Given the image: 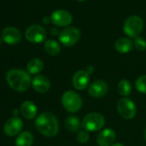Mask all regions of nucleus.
<instances>
[{
  "label": "nucleus",
  "instance_id": "obj_12",
  "mask_svg": "<svg viewBox=\"0 0 146 146\" xmlns=\"http://www.w3.org/2000/svg\"><path fill=\"white\" fill-rule=\"evenodd\" d=\"M3 40L10 45H15L21 41L22 34L21 32L14 27H7L2 31Z\"/></svg>",
  "mask_w": 146,
  "mask_h": 146
},
{
  "label": "nucleus",
  "instance_id": "obj_23",
  "mask_svg": "<svg viewBox=\"0 0 146 146\" xmlns=\"http://www.w3.org/2000/svg\"><path fill=\"white\" fill-rule=\"evenodd\" d=\"M135 84H136V89L139 92L143 94H146V75L139 77L137 79Z\"/></svg>",
  "mask_w": 146,
  "mask_h": 146
},
{
  "label": "nucleus",
  "instance_id": "obj_20",
  "mask_svg": "<svg viewBox=\"0 0 146 146\" xmlns=\"http://www.w3.org/2000/svg\"><path fill=\"white\" fill-rule=\"evenodd\" d=\"M45 50L51 56H57L61 51L60 45L54 40H47L45 42Z\"/></svg>",
  "mask_w": 146,
  "mask_h": 146
},
{
  "label": "nucleus",
  "instance_id": "obj_6",
  "mask_svg": "<svg viewBox=\"0 0 146 146\" xmlns=\"http://www.w3.org/2000/svg\"><path fill=\"white\" fill-rule=\"evenodd\" d=\"M81 32L75 27H67L59 31L58 40L65 46H74L80 39Z\"/></svg>",
  "mask_w": 146,
  "mask_h": 146
},
{
  "label": "nucleus",
  "instance_id": "obj_27",
  "mask_svg": "<svg viewBox=\"0 0 146 146\" xmlns=\"http://www.w3.org/2000/svg\"><path fill=\"white\" fill-rule=\"evenodd\" d=\"M51 34H52V35H58L59 32H58V30L56 28H52V29H51Z\"/></svg>",
  "mask_w": 146,
  "mask_h": 146
},
{
  "label": "nucleus",
  "instance_id": "obj_15",
  "mask_svg": "<svg viewBox=\"0 0 146 146\" xmlns=\"http://www.w3.org/2000/svg\"><path fill=\"white\" fill-rule=\"evenodd\" d=\"M32 86L35 91L39 93H46L50 89V81L46 77L38 75L33 78Z\"/></svg>",
  "mask_w": 146,
  "mask_h": 146
},
{
  "label": "nucleus",
  "instance_id": "obj_5",
  "mask_svg": "<svg viewBox=\"0 0 146 146\" xmlns=\"http://www.w3.org/2000/svg\"><path fill=\"white\" fill-rule=\"evenodd\" d=\"M105 125V118L98 113H90L87 114L83 120L82 126L88 131H96L101 130Z\"/></svg>",
  "mask_w": 146,
  "mask_h": 146
},
{
  "label": "nucleus",
  "instance_id": "obj_26",
  "mask_svg": "<svg viewBox=\"0 0 146 146\" xmlns=\"http://www.w3.org/2000/svg\"><path fill=\"white\" fill-rule=\"evenodd\" d=\"M50 22H51V18H49V17H45L42 19V23H43L44 24H48Z\"/></svg>",
  "mask_w": 146,
  "mask_h": 146
},
{
  "label": "nucleus",
  "instance_id": "obj_22",
  "mask_svg": "<svg viewBox=\"0 0 146 146\" xmlns=\"http://www.w3.org/2000/svg\"><path fill=\"white\" fill-rule=\"evenodd\" d=\"M118 92L122 96H128L131 92V85L129 81L123 79L118 84Z\"/></svg>",
  "mask_w": 146,
  "mask_h": 146
},
{
  "label": "nucleus",
  "instance_id": "obj_28",
  "mask_svg": "<svg viewBox=\"0 0 146 146\" xmlns=\"http://www.w3.org/2000/svg\"><path fill=\"white\" fill-rule=\"evenodd\" d=\"M111 146H125V145H123L122 143H114V144H112Z\"/></svg>",
  "mask_w": 146,
  "mask_h": 146
},
{
  "label": "nucleus",
  "instance_id": "obj_25",
  "mask_svg": "<svg viewBox=\"0 0 146 146\" xmlns=\"http://www.w3.org/2000/svg\"><path fill=\"white\" fill-rule=\"evenodd\" d=\"M90 138V133L88 131L86 130H82V131H79L78 132V135H77V140L81 143H86Z\"/></svg>",
  "mask_w": 146,
  "mask_h": 146
},
{
  "label": "nucleus",
  "instance_id": "obj_17",
  "mask_svg": "<svg viewBox=\"0 0 146 146\" xmlns=\"http://www.w3.org/2000/svg\"><path fill=\"white\" fill-rule=\"evenodd\" d=\"M115 49L120 53H127L133 48L132 41L128 38H120L115 42Z\"/></svg>",
  "mask_w": 146,
  "mask_h": 146
},
{
  "label": "nucleus",
  "instance_id": "obj_29",
  "mask_svg": "<svg viewBox=\"0 0 146 146\" xmlns=\"http://www.w3.org/2000/svg\"><path fill=\"white\" fill-rule=\"evenodd\" d=\"M143 137H144V138H145V140H146V129L144 130V132H143Z\"/></svg>",
  "mask_w": 146,
  "mask_h": 146
},
{
  "label": "nucleus",
  "instance_id": "obj_4",
  "mask_svg": "<svg viewBox=\"0 0 146 146\" xmlns=\"http://www.w3.org/2000/svg\"><path fill=\"white\" fill-rule=\"evenodd\" d=\"M143 29V21L138 16H131L124 23V32L131 38H137Z\"/></svg>",
  "mask_w": 146,
  "mask_h": 146
},
{
  "label": "nucleus",
  "instance_id": "obj_24",
  "mask_svg": "<svg viewBox=\"0 0 146 146\" xmlns=\"http://www.w3.org/2000/svg\"><path fill=\"white\" fill-rule=\"evenodd\" d=\"M134 46L138 51H144L146 49V40L143 37H137L134 40Z\"/></svg>",
  "mask_w": 146,
  "mask_h": 146
},
{
  "label": "nucleus",
  "instance_id": "obj_10",
  "mask_svg": "<svg viewBox=\"0 0 146 146\" xmlns=\"http://www.w3.org/2000/svg\"><path fill=\"white\" fill-rule=\"evenodd\" d=\"M23 120L18 117L10 118L5 124L4 131L5 133L10 137L17 135L23 129Z\"/></svg>",
  "mask_w": 146,
  "mask_h": 146
},
{
  "label": "nucleus",
  "instance_id": "obj_11",
  "mask_svg": "<svg viewBox=\"0 0 146 146\" xmlns=\"http://www.w3.org/2000/svg\"><path fill=\"white\" fill-rule=\"evenodd\" d=\"M108 91V86L106 82L102 80L94 81L89 87L88 92L94 98H102Z\"/></svg>",
  "mask_w": 146,
  "mask_h": 146
},
{
  "label": "nucleus",
  "instance_id": "obj_18",
  "mask_svg": "<svg viewBox=\"0 0 146 146\" xmlns=\"http://www.w3.org/2000/svg\"><path fill=\"white\" fill-rule=\"evenodd\" d=\"M34 142V136L29 131L20 133L16 140V146H31Z\"/></svg>",
  "mask_w": 146,
  "mask_h": 146
},
{
  "label": "nucleus",
  "instance_id": "obj_30",
  "mask_svg": "<svg viewBox=\"0 0 146 146\" xmlns=\"http://www.w3.org/2000/svg\"><path fill=\"white\" fill-rule=\"evenodd\" d=\"M3 42V38L2 37H0V44H1Z\"/></svg>",
  "mask_w": 146,
  "mask_h": 146
},
{
  "label": "nucleus",
  "instance_id": "obj_7",
  "mask_svg": "<svg viewBox=\"0 0 146 146\" xmlns=\"http://www.w3.org/2000/svg\"><path fill=\"white\" fill-rule=\"evenodd\" d=\"M117 109L119 114L125 119L134 118L137 112L134 102L128 98H121L117 104Z\"/></svg>",
  "mask_w": 146,
  "mask_h": 146
},
{
  "label": "nucleus",
  "instance_id": "obj_19",
  "mask_svg": "<svg viewBox=\"0 0 146 146\" xmlns=\"http://www.w3.org/2000/svg\"><path fill=\"white\" fill-rule=\"evenodd\" d=\"M44 67L42 60L40 58H32L27 64V70L29 74H38Z\"/></svg>",
  "mask_w": 146,
  "mask_h": 146
},
{
  "label": "nucleus",
  "instance_id": "obj_13",
  "mask_svg": "<svg viewBox=\"0 0 146 146\" xmlns=\"http://www.w3.org/2000/svg\"><path fill=\"white\" fill-rule=\"evenodd\" d=\"M90 83V74L84 70L77 71L72 78V84L78 90H84Z\"/></svg>",
  "mask_w": 146,
  "mask_h": 146
},
{
  "label": "nucleus",
  "instance_id": "obj_8",
  "mask_svg": "<svg viewBox=\"0 0 146 146\" xmlns=\"http://www.w3.org/2000/svg\"><path fill=\"white\" fill-rule=\"evenodd\" d=\"M26 39L32 43H40L44 41L46 37V29L38 24H34L29 26L25 32Z\"/></svg>",
  "mask_w": 146,
  "mask_h": 146
},
{
  "label": "nucleus",
  "instance_id": "obj_31",
  "mask_svg": "<svg viewBox=\"0 0 146 146\" xmlns=\"http://www.w3.org/2000/svg\"><path fill=\"white\" fill-rule=\"evenodd\" d=\"M78 1H80V2H84V1H85V0H78Z\"/></svg>",
  "mask_w": 146,
  "mask_h": 146
},
{
  "label": "nucleus",
  "instance_id": "obj_21",
  "mask_svg": "<svg viewBox=\"0 0 146 146\" xmlns=\"http://www.w3.org/2000/svg\"><path fill=\"white\" fill-rule=\"evenodd\" d=\"M65 126L68 131L71 132H76L79 131L81 127V124L78 117L68 116L65 119Z\"/></svg>",
  "mask_w": 146,
  "mask_h": 146
},
{
  "label": "nucleus",
  "instance_id": "obj_1",
  "mask_svg": "<svg viewBox=\"0 0 146 146\" xmlns=\"http://www.w3.org/2000/svg\"><path fill=\"white\" fill-rule=\"evenodd\" d=\"M6 80L11 89L18 92L26 91L31 84L29 72L21 69H12L8 71Z\"/></svg>",
  "mask_w": 146,
  "mask_h": 146
},
{
  "label": "nucleus",
  "instance_id": "obj_14",
  "mask_svg": "<svg viewBox=\"0 0 146 146\" xmlns=\"http://www.w3.org/2000/svg\"><path fill=\"white\" fill-rule=\"evenodd\" d=\"M116 134L113 129H104L102 131L96 138V142L100 146H110L115 140Z\"/></svg>",
  "mask_w": 146,
  "mask_h": 146
},
{
  "label": "nucleus",
  "instance_id": "obj_9",
  "mask_svg": "<svg viewBox=\"0 0 146 146\" xmlns=\"http://www.w3.org/2000/svg\"><path fill=\"white\" fill-rule=\"evenodd\" d=\"M51 22L58 27H66L72 22L71 14L65 10L54 11L51 15Z\"/></svg>",
  "mask_w": 146,
  "mask_h": 146
},
{
  "label": "nucleus",
  "instance_id": "obj_2",
  "mask_svg": "<svg viewBox=\"0 0 146 146\" xmlns=\"http://www.w3.org/2000/svg\"><path fill=\"white\" fill-rule=\"evenodd\" d=\"M37 130L46 137H54L58 131V121L52 113H43L35 120Z\"/></svg>",
  "mask_w": 146,
  "mask_h": 146
},
{
  "label": "nucleus",
  "instance_id": "obj_3",
  "mask_svg": "<svg viewBox=\"0 0 146 146\" xmlns=\"http://www.w3.org/2000/svg\"><path fill=\"white\" fill-rule=\"evenodd\" d=\"M62 104L64 109L70 113H75L81 109L83 100L79 94L73 90H67L62 96Z\"/></svg>",
  "mask_w": 146,
  "mask_h": 146
},
{
  "label": "nucleus",
  "instance_id": "obj_16",
  "mask_svg": "<svg viewBox=\"0 0 146 146\" xmlns=\"http://www.w3.org/2000/svg\"><path fill=\"white\" fill-rule=\"evenodd\" d=\"M21 113L24 118L32 119L37 114V107L33 102L26 101L21 106Z\"/></svg>",
  "mask_w": 146,
  "mask_h": 146
}]
</instances>
